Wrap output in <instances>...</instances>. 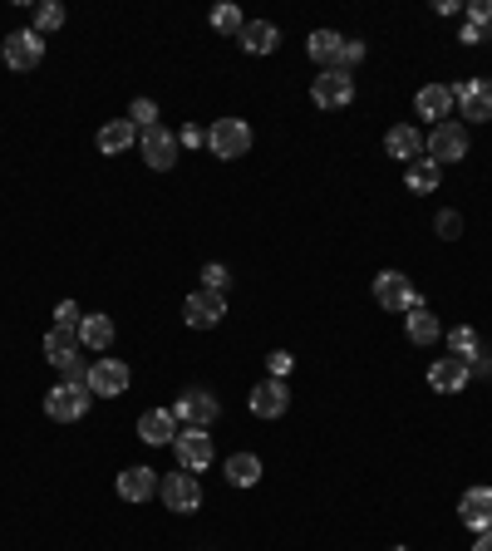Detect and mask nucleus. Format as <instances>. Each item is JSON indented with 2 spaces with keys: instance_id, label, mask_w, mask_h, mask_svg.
Listing matches in <instances>:
<instances>
[{
  "instance_id": "58836bf2",
  "label": "nucleus",
  "mask_w": 492,
  "mask_h": 551,
  "mask_svg": "<svg viewBox=\"0 0 492 551\" xmlns=\"http://www.w3.org/2000/svg\"><path fill=\"white\" fill-rule=\"evenodd\" d=\"M178 143H187V148H202V143H207V133H202L197 123H187L183 133H178Z\"/></svg>"
},
{
  "instance_id": "0eeeda50",
  "label": "nucleus",
  "mask_w": 492,
  "mask_h": 551,
  "mask_svg": "<svg viewBox=\"0 0 492 551\" xmlns=\"http://www.w3.org/2000/svg\"><path fill=\"white\" fill-rule=\"evenodd\" d=\"M424 148H429L433 163H463L468 158V128L463 123H438L429 138H424Z\"/></svg>"
},
{
  "instance_id": "c756f323",
  "label": "nucleus",
  "mask_w": 492,
  "mask_h": 551,
  "mask_svg": "<svg viewBox=\"0 0 492 551\" xmlns=\"http://www.w3.org/2000/svg\"><path fill=\"white\" fill-rule=\"evenodd\" d=\"M409 187H414V192H433V187H438V163H433V158L409 163Z\"/></svg>"
},
{
  "instance_id": "dca6fc26",
  "label": "nucleus",
  "mask_w": 492,
  "mask_h": 551,
  "mask_svg": "<svg viewBox=\"0 0 492 551\" xmlns=\"http://www.w3.org/2000/svg\"><path fill=\"white\" fill-rule=\"evenodd\" d=\"M89 394H99V399L128 394V365H123V360H99V365H89Z\"/></svg>"
},
{
  "instance_id": "ea45409f",
  "label": "nucleus",
  "mask_w": 492,
  "mask_h": 551,
  "mask_svg": "<svg viewBox=\"0 0 492 551\" xmlns=\"http://www.w3.org/2000/svg\"><path fill=\"white\" fill-rule=\"evenodd\" d=\"M458 40H463V45H483V40H488V30H483V25H473V20H468V25H463V35H458Z\"/></svg>"
},
{
  "instance_id": "412c9836",
  "label": "nucleus",
  "mask_w": 492,
  "mask_h": 551,
  "mask_svg": "<svg viewBox=\"0 0 492 551\" xmlns=\"http://www.w3.org/2000/svg\"><path fill=\"white\" fill-rule=\"evenodd\" d=\"M119 497H123V502H148V497H158V473H153V468H143V463L123 468V473H119Z\"/></svg>"
},
{
  "instance_id": "9d476101",
  "label": "nucleus",
  "mask_w": 492,
  "mask_h": 551,
  "mask_svg": "<svg viewBox=\"0 0 492 551\" xmlns=\"http://www.w3.org/2000/svg\"><path fill=\"white\" fill-rule=\"evenodd\" d=\"M158 497H163L168 512H197V507H202V488H197L192 473H168V478L158 483Z\"/></svg>"
},
{
  "instance_id": "9b49d317",
  "label": "nucleus",
  "mask_w": 492,
  "mask_h": 551,
  "mask_svg": "<svg viewBox=\"0 0 492 551\" xmlns=\"http://www.w3.org/2000/svg\"><path fill=\"white\" fill-rule=\"evenodd\" d=\"M173 453H178L183 473H202V468L212 463V433L207 429H183L178 438H173Z\"/></svg>"
},
{
  "instance_id": "cd10ccee",
  "label": "nucleus",
  "mask_w": 492,
  "mask_h": 551,
  "mask_svg": "<svg viewBox=\"0 0 492 551\" xmlns=\"http://www.w3.org/2000/svg\"><path fill=\"white\" fill-rule=\"evenodd\" d=\"M138 143V128L128 119H114L99 128V153H123V148H133Z\"/></svg>"
},
{
  "instance_id": "2eb2a0df",
  "label": "nucleus",
  "mask_w": 492,
  "mask_h": 551,
  "mask_svg": "<svg viewBox=\"0 0 492 551\" xmlns=\"http://www.w3.org/2000/svg\"><path fill=\"white\" fill-rule=\"evenodd\" d=\"M414 109H419V119H433V128H438V123H448V114L458 109V89H448V84H424L419 99H414Z\"/></svg>"
},
{
  "instance_id": "423d86ee",
  "label": "nucleus",
  "mask_w": 492,
  "mask_h": 551,
  "mask_svg": "<svg viewBox=\"0 0 492 551\" xmlns=\"http://www.w3.org/2000/svg\"><path fill=\"white\" fill-rule=\"evenodd\" d=\"M138 148H143V158H148L153 173H168V168L178 163V148H183V143H178V133H168L163 123H153V128L138 133Z\"/></svg>"
},
{
  "instance_id": "e433bc0d",
  "label": "nucleus",
  "mask_w": 492,
  "mask_h": 551,
  "mask_svg": "<svg viewBox=\"0 0 492 551\" xmlns=\"http://www.w3.org/2000/svg\"><path fill=\"white\" fill-rule=\"evenodd\" d=\"M266 365H271V379H286V374L296 369V355H286V350H271V355H266Z\"/></svg>"
},
{
  "instance_id": "7ed1b4c3",
  "label": "nucleus",
  "mask_w": 492,
  "mask_h": 551,
  "mask_svg": "<svg viewBox=\"0 0 492 551\" xmlns=\"http://www.w3.org/2000/svg\"><path fill=\"white\" fill-rule=\"evenodd\" d=\"M173 414H178L183 429H212L217 414H222V404H217V394H207V389H183L178 404H173Z\"/></svg>"
},
{
  "instance_id": "c9c22d12",
  "label": "nucleus",
  "mask_w": 492,
  "mask_h": 551,
  "mask_svg": "<svg viewBox=\"0 0 492 551\" xmlns=\"http://www.w3.org/2000/svg\"><path fill=\"white\" fill-rule=\"evenodd\" d=\"M360 60H365V40H345V50H340V64H335V69H345V74H350Z\"/></svg>"
},
{
  "instance_id": "aec40b11",
  "label": "nucleus",
  "mask_w": 492,
  "mask_h": 551,
  "mask_svg": "<svg viewBox=\"0 0 492 551\" xmlns=\"http://www.w3.org/2000/svg\"><path fill=\"white\" fill-rule=\"evenodd\" d=\"M45 360L69 374V369L79 365V330H60V325H55V330L45 335Z\"/></svg>"
},
{
  "instance_id": "4c0bfd02",
  "label": "nucleus",
  "mask_w": 492,
  "mask_h": 551,
  "mask_svg": "<svg viewBox=\"0 0 492 551\" xmlns=\"http://www.w3.org/2000/svg\"><path fill=\"white\" fill-rule=\"evenodd\" d=\"M468 20L488 30V25H492V0H473V5H468Z\"/></svg>"
},
{
  "instance_id": "473e14b6",
  "label": "nucleus",
  "mask_w": 492,
  "mask_h": 551,
  "mask_svg": "<svg viewBox=\"0 0 492 551\" xmlns=\"http://www.w3.org/2000/svg\"><path fill=\"white\" fill-rule=\"evenodd\" d=\"M128 123H133L138 133L153 128V123H158V104H153V99H133V104H128Z\"/></svg>"
},
{
  "instance_id": "a878e982",
  "label": "nucleus",
  "mask_w": 492,
  "mask_h": 551,
  "mask_svg": "<svg viewBox=\"0 0 492 551\" xmlns=\"http://www.w3.org/2000/svg\"><path fill=\"white\" fill-rule=\"evenodd\" d=\"M227 483L232 488H256L261 483V458L256 453H232L227 458Z\"/></svg>"
},
{
  "instance_id": "1a4fd4ad",
  "label": "nucleus",
  "mask_w": 492,
  "mask_h": 551,
  "mask_svg": "<svg viewBox=\"0 0 492 551\" xmlns=\"http://www.w3.org/2000/svg\"><path fill=\"white\" fill-rule=\"evenodd\" d=\"M0 55H5L10 69H35V64L45 60V35H35V30H10L5 45H0Z\"/></svg>"
},
{
  "instance_id": "393cba45",
  "label": "nucleus",
  "mask_w": 492,
  "mask_h": 551,
  "mask_svg": "<svg viewBox=\"0 0 492 551\" xmlns=\"http://www.w3.org/2000/svg\"><path fill=\"white\" fill-rule=\"evenodd\" d=\"M448 355L463 360V365H478V360H483V340H478V330H468V325L448 330Z\"/></svg>"
},
{
  "instance_id": "79ce46f5",
  "label": "nucleus",
  "mask_w": 492,
  "mask_h": 551,
  "mask_svg": "<svg viewBox=\"0 0 492 551\" xmlns=\"http://www.w3.org/2000/svg\"><path fill=\"white\" fill-rule=\"evenodd\" d=\"M389 551H409V547H389Z\"/></svg>"
},
{
  "instance_id": "4be33fe9",
  "label": "nucleus",
  "mask_w": 492,
  "mask_h": 551,
  "mask_svg": "<svg viewBox=\"0 0 492 551\" xmlns=\"http://www.w3.org/2000/svg\"><path fill=\"white\" fill-rule=\"evenodd\" d=\"M237 45H242L246 55H271V50L281 45V30H276L271 20H246L242 35H237Z\"/></svg>"
},
{
  "instance_id": "b1692460",
  "label": "nucleus",
  "mask_w": 492,
  "mask_h": 551,
  "mask_svg": "<svg viewBox=\"0 0 492 551\" xmlns=\"http://www.w3.org/2000/svg\"><path fill=\"white\" fill-rule=\"evenodd\" d=\"M306 50L320 69H335V64H340V50H345V35H335V30H315V35L306 40Z\"/></svg>"
},
{
  "instance_id": "a211bd4d",
  "label": "nucleus",
  "mask_w": 492,
  "mask_h": 551,
  "mask_svg": "<svg viewBox=\"0 0 492 551\" xmlns=\"http://www.w3.org/2000/svg\"><path fill=\"white\" fill-rule=\"evenodd\" d=\"M384 153L399 158V163H419V153H424V133L409 128V123H394V128L384 133Z\"/></svg>"
},
{
  "instance_id": "ddd939ff",
  "label": "nucleus",
  "mask_w": 492,
  "mask_h": 551,
  "mask_svg": "<svg viewBox=\"0 0 492 551\" xmlns=\"http://www.w3.org/2000/svg\"><path fill=\"white\" fill-rule=\"evenodd\" d=\"M458 522L468 527V532H492V488H468L463 492V502H458Z\"/></svg>"
},
{
  "instance_id": "f8f14e48",
  "label": "nucleus",
  "mask_w": 492,
  "mask_h": 551,
  "mask_svg": "<svg viewBox=\"0 0 492 551\" xmlns=\"http://www.w3.org/2000/svg\"><path fill=\"white\" fill-rule=\"evenodd\" d=\"M286 409H291L286 379H261V384L251 389V414H256V419H281Z\"/></svg>"
},
{
  "instance_id": "5701e85b",
  "label": "nucleus",
  "mask_w": 492,
  "mask_h": 551,
  "mask_svg": "<svg viewBox=\"0 0 492 551\" xmlns=\"http://www.w3.org/2000/svg\"><path fill=\"white\" fill-rule=\"evenodd\" d=\"M79 345H84V350H109V345H114V320L99 315V310H89V315L79 320Z\"/></svg>"
},
{
  "instance_id": "4468645a",
  "label": "nucleus",
  "mask_w": 492,
  "mask_h": 551,
  "mask_svg": "<svg viewBox=\"0 0 492 551\" xmlns=\"http://www.w3.org/2000/svg\"><path fill=\"white\" fill-rule=\"evenodd\" d=\"M178 433H183V424H178L173 409H148V414L138 419V438H143L148 448H168Z\"/></svg>"
},
{
  "instance_id": "c85d7f7f",
  "label": "nucleus",
  "mask_w": 492,
  "mask_h": 551,
  "mask_svg": "<svg viewBox=\"0 0 492 551\" xmlns=\"http://www.w3.org/2000/svg\"><path fill=\"white\" fill-rule=\"evenodd\" d=\"M60 25H64V5H60V0L35 5V35H55Z\"/></svg>"
},
{
  "instance_id": "20e7f679",
  "label": "nucleus",
  "mask_w": 492,
  "mask_h": 551,
  "mask_svg": "<svg viewBox=\"0 0 492 551\" xmlns=\"http://www.w3.org/2000/svg\"><path fill=\"white\" fill-rule=\"evenodd\" d=\"M207 148H212V158H246V148H251V128L246 119H217L207 128Z\"/></svg>"
},
{
  "instance_id": "f3484780",
  "label": "nucleus",
  "mask_w": 492,
  "mask_h": 551,
  "mask_svg": "<svg viewBox=\"0 0 492 551\" xmlns=\"http://www.w3.org/2000/svg\"><path fill=\"white\" fill-rule=\"evenodd\" d=\"M458 109H463V119L488 123L492 119V79H463V89H458Z\"/></svg>"
},
{
  "instance_id": "6e6552de",
  "label": "nucleus",
  "mask_w": 492,
  "mask_h": 551,
  "mask_svg": "<svg viewBox=\"0 0 492 551\" xmlns=\"http://www.w3.org/2000/svg\"><path fill=\"white\" fill-rule=\"evenodd\" d=\"M183 320L192 325V330H212V325H222L227 320V296L222 291H192L187 296V306H183Z\"/></svg>"
},
{
  "instance_id": "f03ea898",
  "label": "nucleus",
  "mask_w": 492,
  "mask_h": 551,
  "mask_svg": "<svg viewBox=\"0 0 492 551\" xmlns=\"http://www.w3.org/2000/svg\"><path fill=\"white\" fill-rule=\"evenodd\" d=\"M374 301L384 310H394V315H409V310H419V291H414V281L404 276V271H379L374 276Z\"/></svg>"
},
{
  "instance_id": "f257e3e1",
  "label": "nucleus",
  "mask_w": 492,
  "mask_h": 551,
  "mask_svg": "<svg viewBox=\"0 0 492 551\" xmlns=\"http://www.w3.org/2000/svg\"><path fill=\"white\" fill-rule=\"evenodd\" d=\"M89 384H79V379H64L55 384L50 394H45V414L55 419V424H74V419H84L89 414Z\"/></svg>"
},
{
  "instance_id": "72a5a7b5",
  "label": "nucleus",
  "mask_w": 492,
  "mask_h": 551,
  "mask_svg": "<svg viewBox=\"0 0 492 551\" xmlns=\"http://www.w3.org/2000/svg\"><path fill=\"white\" fill-rule=\"evenodd\" d=\"M227 281H232V271H227L222 261H207V266H202V286H207V291H227Z\"/></svg>"
},
{
  "instance_id": "2f4dec72",
  "label": "nucleus",
  "mask_w": 492,
  "mask_h": 551,
  "mask_svg": "<svg viewBox=\"0 0 492 551\" xmlns=\"http://www.w3.org/2000/svg\"><path fill=\"white\" fill-rule=\"evenodd\" d=\"M433 232H438L443 242H458V237H463V217H458L453 207H443V212L433 217Z\"/></svg>"
},
{
  "instance_id": "a19ab883",
  "label": "nucleus",
  "mask_w": 492,
  "mask_h": 551,
  "mask_svg": "<svg viewBox=\"0 0 492 551\" xmlns=\"http://www.w3.org/2000/svg\"><path fill=\"white\" fill-rule=\"evenodd\" d=\"M473 551H492V532H483V537H478V547Z\"/></svg>"
},
{
  "instance_id": "7c9ffc66",
  "label": "nucleus",
  "mask_w": 492,
  "mask_h": 551,
  "mask_svg": "<svg viewBox=\"0 0 492 551\" xmlns=\"http://www.w3.org/2000/svg\"><path fill=\"white\" fill-rule=\"evenodd\" d=\"M242 10H237V5H217V10H212V30H222V35H242Z\"/></svg>"
},
{
  "instance_id": "6ab92c4d",
  "label": "nucleus",
  "mask_w": 492,
  "mask_h": 551,
  "mask_svg": "<svg viewBox=\"0 0 492 551\" xmlns=\"http://www.w3.org/2000/svg\"><path fill=\"white\" fill-rule=\"evenodd\" d=\"M468 379H473V365H463V360H453V355H443V360L429 369V384L438 394H463Z\"/></svg>"
},
{
  "instance_id": "39448f33",
  "label": "nucleus",
  "mask_w": 492,
  "mask_h": 551,
  "mask_svg": "<svg viewBox=\"0 0 492 551\" xmlns=\"http://www.w3.org/2000/svg\"><path fill=\"white\" fill-rule=\"evenodd\" d=\"M310 99H315L320 109H345V104L355 99V74H345V69H320V74L310 79Z\"/></svg>"
},
{
  "instance_id": "bb28decb",
  "label": "nucleus",
  "mask_w": 492,
  "mask_h": 551,
  "mask_svg": "<svg viewBox=\"0 0 492 551\" xmlns=\"http://www.w3.org/2000/svg\"><path fill=\"white\" fill-rule=\"evenodd\" d=\"M404 330H409V340H414V345H433V340H438V335H443V325H438V315H433V310H409V315H404Z\"/></svg>"
},
{
  "instance_id": "f704fd0d",
  "label": "nucleus",
  "mask_w": 492,
  "mask_h": 551,
  "mask_svg": "<svg viewBox=\"0 0 492 551\" xmlns=\"http://www.w3.org/2000/svg\"><path fill=\"white\" fill-rule=\"evenodd\" d=\"M79 320H84V310L74 306V301H60V306H55V325H60V330H79Z\"/></svg>"
}]
</instances>
